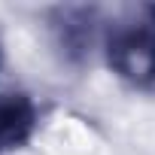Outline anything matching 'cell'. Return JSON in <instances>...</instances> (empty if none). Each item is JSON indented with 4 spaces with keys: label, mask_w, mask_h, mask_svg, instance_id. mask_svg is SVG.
I'll return each instance as SVG.
<instances>
[{
    "label": "cell",
    "mask_w": 155,
    "mask_h": 155,
    "mask_svg": "<svg viewBox=\"0 0 155 155\" xmlns=\"http://www.w3.org/2000/svg\"><path fill=\"white\" fill-rule=\"evenodd\" d=\"M37 104L21 91H0V155L21 149L37 131Z\"/></svg>",
    "instance_id": "2"
},
{
    "label": "cell",
    "mask_w": 155,
    "mask_h": 155,
    "mask_svg": "<svg viewBox=\"0 0 155 155\" xmlns=\"http://www.w3.org/2000/svg\"><path fill=\"white\" fill-rule=\"evenodd\" d=\"M110 70L134 88H155V3L131 9L104 37Z\"/></svg>",
    "instance_id": "1"
}]
</instances>
